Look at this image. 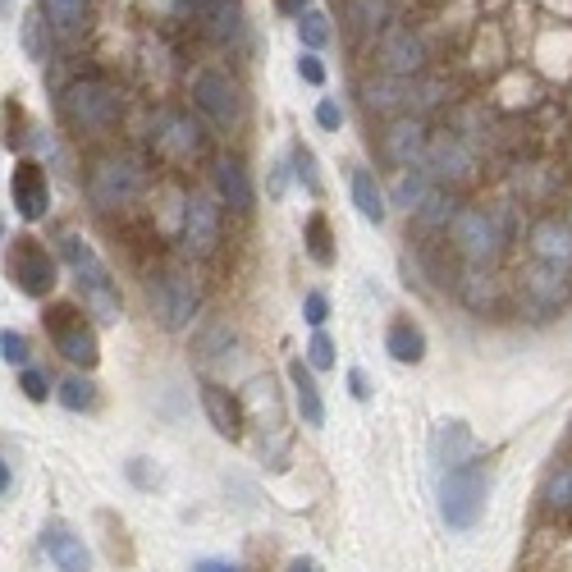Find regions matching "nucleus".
I'll return each instance as SVG.
<instances>
[{
  "label": "nucleus",
  "mask_w": 572,
  "mask_h": 572,
  "mask_svg": "<svg viewBox=\"0 0 572 572\" xmlns=\"http://www.w3.org/2000/svg\"><path fill=\"white\" fill-rule=\"evenodd\" d=\"M60 257L64 265L73 271V280H79V293H83V308L97 317V321H120L124 302H120V284H114L110 265L101 261V252L83 239V234H64L60 239Z\"/></svg>",
  "instance_id": "1"
},
{
  "label": "nucleus",
  "mask_w": 572,
  "mask_h": 572,
  "mask_svg": "<svg viewBox=\"0 0 572 572\" xmlns=\"http://www.w3.org/2000/svg\"><path fill=\"white\" fill-rule=\"evenodd\" d=\"M494 472L490 463H463L440 476V518L449 531H472L490 504Z\"/></svg>",
  "instance_id": "2"
},
{
  "label": "nucleus",
  "mask_w": 572,
  "mask_h": 572,
  "mask_svg": "<svg viewBox=\"0 0 572 572\" xmlns=\"http://www.w3.org/2000/svg\"><path fill=\"white\" fill-rule=\"evenodd\" d=\"M60 114H64V124L79 129V133H106V129L120 124L124 101L106 79H73L60 92Z\"/></svg>",
  "instance_id": "3"
},
{
  "label": "nucleus",
  "mask_w": 572,
  "mask_h": 572,
  "mask_svg": "<svg viewBox=\"0 0 572 572\" xmlns=\"http://www.w3.org/2000/svg\"><path fill=\"white\" fill-rule=\"evenodd\" d=\"M504 243H509L504 220L485 207H468L453 220V252L463 257L468 271H490V265L504 257Z\"/></svg>",
  "instance_id": "4"
},
{
  "label": "nucleus",
  "mask_w": 572,
  "mask_h": 572,
  "mask_svg": "<svg viewBox=\"0 0 572 572\" xmlns=\"http://www.w3.org/2000/svg\"><path fill=\"white\" fill-rule=\"evenodd\" d=\"M88 198L97 211H124L142 198V165L133 157H120V151H110V157H97L92 170H88Z\"/></svg>",
  "instance_id": "5"
},
{
  "label": "nucleus",
  "mask_w": 572,
  "mask_h": 572,
  "mask_svg": "<svg viewBox=\"0 0 572 572\" xmlns=\"http://www.w3.org/2000/svg\"><path fill=\"white\" fill-rule=\"evenodd\" d=\"M47 330H51L56 353H60L69 367L92 371V367L101 362V343H97V330H92V321H88L79 308H69V302H60V308H51V312H47Z\"/></svg>",
  "instance_id": "6"
},
{
  "label": "nucleus",
  "mask_w": 572,
  "mask_h": 572,
  "mask_svg": "<svg viewBox=\"0 0 572 572\" xmlns=\"http://www.w3.org/2000/svg\"><path fill=\"white\" fill-rule=\"evenodd\" d=\"M193 106L215 129H234L243 120V92L224 69H198L193 73Z\"/></svg>",
  "instance_id": "7"
},
{
  "label": "nucleus",
  "mask_w": 572,
  "mask_h": 572,
  "mask_svg": "<svg viewBox=\"0 0 572 572\" xmlns=\"http://www.w3.org/2000/svg\"><path fill=\"white\" fill-rule=\"evenodd\" d=\"M198 302H202V293H198L193 275H183V271H165L157 284H151V312H157V321H161L170 334H179V330L193 325Z\"/></svg>",
  "instance_id": "8"
},
{
  "label": "nucleus",
  "mask_w": 572,
  "mask_h": 572,
  "mask_svg": "<svg viewBox=\"0 0 572 572\" xmlns=\"http://www.w3.org/2000/svg\"><path fill=\"white\" fill-rule=\"evenodd\" d=\"M6 265H10V280L19 284V293H28V298H47L56 289V257L28 234L10 239Z\"/></svg>",
  "instance_id": "9"
},
{
  "label": "nucleus",
  "mask_w": 572,
  "mask_h": 572,
  "mask_svg": "<svg viewBox=\"0 0 572 572\" xmlns=\"http://www.w3.org/2000/svg\"><path fill=\"white\" fill-rule=\"evenodd\" d=\"M375 64L385 79H417V73L427 69V42H422V32H412V28H385L380 32V42H375Z\"/></svg>",
  "instance_id": "10"
},
{
  "label": "nucleus",
  "mask_w": 572,
  "mask_h": 572,
  "mask_svg": "<svg viewBox=\"0 0 572 572\" xmlns=\"http://www.w3.org/2000/svg\"><path fill=\"white\" fill-rule=\"evenodd\" d=\"M522 302L536 317H554L572 302V271H559V265H541L531 261L522 275Z\"/></svg>",
  "instance_id": "11"
},
{
  "label": "nucleus",
  "mask_w": 572,
  "mask_h": 572,
  "mask_svg": "<svg viewBox=\"0 0 572 572\" xmlns=\"http://www.w3.org/2000/svg\"><path fill=\"white\" fill-rule=\"evenodd\" d=\"M427 174H431L440 188H463V183H472V179H476V157H472V147L458 138V133L431 138Z\"/></svg>",
  "instance_id": "12"
},
{
  "label": "nucleus",
  "mask_w": 572,
  "mask_h": 572,
  "mask_svg": "<svg viewBox=\"0 0 572 572\" xmlns=\"http://www.w3.org/2000/svg\"><path fill=\"white\" fill-rule=\"evenodd\" d=\"M183 248L193 257H211L220 248V198H207V193H193L183 202Z\"/></svg>",
  "instance_id": "13"
},
{
  "label": "nucleus",
  "mask_w": 572,
  "mask_h": 572,
  "mask_svg": "<svg viewBox=\"0 0 572 572\" xmlns=\"http://www.w3.org/2000/svg\"><path fill=\"white\" fill-rule=\"evenodd\" d=\"M380 147H385V157H390L399 170H417V165H427L431 129H427L422 114H399V120L385 129V138H380Z\"/></svg>",
  "instance_id": "14"
},
{
  "label": "nucleus",
  "mask_w": 572,
  "mask_h": 572,
  "mask_svg": "<svg viewBox=\"0 0 572 572\" xmlns=\"http://www.w3.org/2000/svg\"><path fill=\"white\" fill-rule=\"evenodd\" d=\"M10 202H14V211L28 224L47 220V211H51V179H47V170L37 165V161H19L14 165V174H10Z\"/></svg>",
  "instance_id": "15"
},
{
  "label": "nucleus",
  "mask_w": 572,
  "mask_h": 572,
  "mask_svg": "<svg viewBox=\"0 0 572 572\" xmlns=\"http://www.w3.org/2000/svg\"><path fill=\"white\" fill-rule=\"evenodd\" d=\"M526 248H531V261L559 265V271H572V224H568V220L541 215L536 224H531Z\"/></svg>",
  "instance_id": "16"
},
{
  "label": "nucleus",
  "mask_w": 572,
  "mask_h": 572,
  "mask_svg": "<svg viewBox=\"0 0 572 572\" xmlns=\"http://www.w3.org/2000/svg\"><path fill=\"white\" fill-rule=\"evenodd\" d=\"M157 147L165 151V157L188 165V161L207 157V133H202V124L193 120V114H165L161 129H157Z\"/></svg>",
  "instance_id": "17"
},
{
  "label": "nucleus",
  "mask_w": 572,
  "mask_h": 572,
  "mask_svg": "<svg viewBox=\"0 0 572 572\" xmlns=\"http://www.w3.org/2000/svg\"><path fill=\"white\" fill-rule=\"evenodd\" d=\"M211 183H215L220 207L239 211V215H252V207H257V188H252V174H248V165H243L239 157H220Z\"/></svg>",
  "instance_id": "18"
},
{
  "label": "nucleus",
  "mask_w": 572,
  "mask_h": 572,
  "mask_svg": "<svg viewBox=\"0 0 572 572\" xmlns=\"http://www.w3.org/2000/svg\"><path fill=\"white\" fill-rule=\"evenodd\" d=\"M472 449H476V440H472V427L468 422H458V417H449V422H435V431H431V463L440 472H453V468L472 463Z\"/></svg>",
  "instance_id": "19"
},
{
  "label": "nucleus",
  "mask_w": 572,
  "mask_h": 572,
  "mask_svg": "<svg viewBox=\"0 0 572 572\" xmlns=\"http://www.w3.org/2000/svg\"><path fill=\"white\" fill-rule=\"evenodd\" d=\"M193 19H198L207 42H215V47L234 42V37L243 32V6H239V0H198Z\"/></svg>",
  "instance_id": "20"
},
{
  "label": "nucleus",
  "mask_w": 572,
  "mask_h": 572,
  "mask_svg": "<svg viewBox=\"0 0 572 572\" xmlns=\"http://www.w3.org/2000/svg\"><path fill=\"white\" fill-rule=\"evenodd\" d=\"M202 408H207V422H211L215 435H224V440H243V427H248L243 403L229 394L224 385L207 380V385H202Z\"/></svg>",
  "instance_id": "21"
},
{
  "label": "nucleus",
  "mask_w": 572,
  "mask_h": 572,
  "mask_svg": "<svg viewBox=\"0 0 572 572\" xmlns=\"http://www.w3.org/2000/svg\"><path fill=\"white\" fill-rule=\"evenodd\" d=\"M289 390H293V403L302 412V427H325V399H321V385H317L308 358L289 362Z\"/></svg>",
  "instance_id": "22"
},
{
  "label": "nucleus",
  "mask_w": 572,
  "mask_h": 572,
  "mask_svg": "<svg viewBox=\"0 0 572 572\" xmlns=\"http://www.w3.org/2000/svg\"><path fill=\"white\" fill-rule=\"evenodd\" d=\"M42 545H47V554H51V563H56L60 572H92V554H88L83 536H73L69 526L51 522V526L42 531Z\"/></svg>",
  "instance_id": "23"
},
{
  "label": "nucleus",
  "mask_w": 572,
  "mask_h": 572,
  "mask_svg": "<svg viewBox=\"0 0 572 572\" xmlns=\"http://www.w3.org/2000/svg\"><path fill=\"white\" fill-rule=\"evenodd\" d=\"M385 353H390L399 367H417V362L427 358V330L417 325L412 317L390 321V330H385Z\"/></svg>",
  "instance_id": "24"
},
{
  "label": "nucleus",
  "mask_w": 572,
  "mask_h": 572,
  "mask_svg": "<svg viewBox=\"0 0 572 572\" xmlns=\"http://www.w3.org/2000/svg\"><path fill=\"white\" fill-rule=\"evenodd\" d=\"M349 193H353V207H358V215H362V220L385 224L390 207H385V188L375 183V170L353 165V174H349Z\"/></svg>",
  "instance_id": "25"
},
{
  "label": "nucleus",
  "mask_w": 572,
  "mask_h": 572,
  "mask_svg": "<svg viewBox=\"0 0 572 572\" xmlns=\"http://www.w3.org/2000/svg\"><path fill=\"white\" fill-rule=\"evenodd\" d=\"M88 10H92V0H42V14L60 42H79L88 28Z\"/></svg>",
  "instance_id": "26"
},
{
  "label": "nucleus",
  "mask_w": 572,
  "mask_h": 572,
  "mask_svg": "<svg viewBox=\"0 0 572 572\" xmlns=\"http://www.w3.org/2000/svg\"><path fill=\"white\" fill-rule=\"evenodd\" d=\"M390 0H343V23H349L358 37H375L390 28Z\"/></svg>",
  "instance_id": "27"
},
{
  "label": "nucleus",
  "mask_w": 572,
  "mask_h": 572,
  "mask_svg": "<svg viewBox=\"0 0 572 572\" xmlns=\"http://www.w3.org/2000/svg\"><path fill=\"white\" fill-rule=\"evenodd\" d=\"M431 188H435V179L427 174V165H417V170H399V174H394L390 198H394V207L417 211V207H422V202L431 198Z\"/></svg>",
  "instance_id": "28"
},
{
  "label": "nucleus",
  "mask_w": 572,
  "mask_h": 572,
  "mask_svg": "<svg viewBox=\"0 0 572 572\" xmlns=\"http://www.w3.org/2000/svg\"><path fill=\"white\" fill-rule=\"evenodd\" d=\"M412 215H417V224H422V229H453V220L463 215V211H458V202H453V188H440L435 183L431 198L417 207Z\"/></svg>",
  "instance_id": "29"
},
{
  "label": "nucleus",
  "mask_w": 572,
  "mask_h": 572,
  "mask_svg": "<svg viewBox=\"0 0 572 572\" xmlns=\"http://www.w3.org/2000/svg\"><path fill=\"white\" fill-rule=\"evenodd\" d=\"M234 349H239V334H234L229 321H211L198 334V358L202 362H224V358H234Z\"/></svg>",
  "instance_id": "30"
},
{
  "label": "nucleus",
  "mask_w": 572,
  "mask_h": 572,
  "mask_svg": "<svg viewBox=\"0 0 572 572\" xmlns=\"http://www.w3.org/2000/svg\"><path fill=\"white\" fill-rule=\"evenodd\" d=\"M458 293H463V302L472 312H494V302H500V280H494L490 271H468L463 284H458Z\"/></svg>",
  "instance_id": "31"
},
{
  "label": "nucleus",
  "mask_w": 572,
  "mask_h": 572,
  "mask_svg": "<svg viewBox=\"0 0 572 572\" xmlns=\"http://www.w3.org/2000/svg\"><path fill=\"white\" fill-rule=\"evenodd\" d=\"M302 243H308V257L317 265H334V229L321 211H312L308 224H302Z\"/></svg>",
  "instance_id": "32"
},
{
  "label": "nucleus",
  "mask_w": 572,
  "mask_h": 572,
  "mask_svg": "<svg viewBox=\"0 0 572 572\" xmlns=\"http://www.w3.org/2000/svg\"><path fill=\"white\" fill-rule=\"evenodd\" d=\"M56 399L69 412H88V408H97V385H92L83 371H73L69 380H60V385H56Z\"/></svg>",
  "instance_id": "33"
},
{
  "label": "nucleus",
  "mask_w": 572,
  "mask_h": 572,
  "mask_svg": "<svg viewBox=\"0 0 572 572\" xmlns=\"http://www.w3.org/2000/svg\"><path fill=\"white\" fill-rule=\"evenodd\" d=\"M541 500H545L550 513H572V463H559V468L545 476Z\"/></svg>",
  "instance_id": "34"
},
{
  "label": "nucleus",
  "mask_w": 572,
  "mask_h": 572,
  "mask_svg": "<svg viewBox=\"0 0 572 572\" xmlns=\"http://www.w3.org/2000/svg\"><path fill=\"white\" fill-rule=\"evenodd\" d=\"M289 165H293V179L308 188L312 198H321V170H317V157H312V147H308V142H293Z\"/></svg>",
  "instance_id": "35"
},
{
  "label": "nucleus",
  "mask_w": 572,
  "mask_h": 572,
  "mask_svg": "<svg viewBox=\"0 0 572 572\" xmlns=\"http://www.w3.org/2000/svg\"><path fill=\"white\" fill-rule=\"evenodd\" d=\"M298 37H302V47H308V51H321L330 42V14L325 10H308L298 19Z\"/></svg>",
  "instance_id": "36"
},
{
  "label": "nucleus",
  "mask_w": 572,
  "mask_h": 572,
  "mask_svg": "<svg viewBox=\"0 0 572 572\" xmlns=\"http://www.w3.org/2000/svg\"><path fill=\"white\" fill-rule=\"evenodd\" d=\"M47 23H42V14H28L23 23H19V37H23V51H28V60H47Z\"/></svg>",
  "instance_id": "37"
},
{
  "label": "nucleus",
  "mask_w": 572,
  "mask_h": 572,
  "mask_svg": "<svg viewBox=\"0 0 572 572\" xmlns=\"http://www.w3.org/2000/svg\"><path fill=\"white\" fill-rule=\"evenodd\" d=\"M19 390H23L32 403H47V399L56 394V390H51V375H47L42 367H23V371H19Z\"/></svg>",
  "instance_id": "38"
},
{
  "label": "nucleus",
  "mask_w": 572,
  "mask_h": 572,
  "mask_svg": "<svg viewBox=\"0 0 572 572\" xmlns=\"http://www.w3.org/2000/svg\"><path fill=\"white\" fill-rule=\"evenodd\" d=\"M308 367L312 371H330L334 367V339L325 330H312V339H308Z\"/></svg>",
  "instance_id": "39"
},
{
  "label": "nucleus",
  "mask_w": 572,
  "mask_h": 572,
  "mask_svg": "<svg viewBox=\"0 0 572 572\" xmlns=\"http://www.w3.org/2000/svg\"><path fill=\"white\" fill-rule=\"evenodd\" d=\"M302 321H308L312 330H325V321H330V298H325L321 289L302 293Z\"/></svg>",
  "instance_id": "40"
},
{
  "label": "nucleus",
  "mask_w": 572,
  "mask_h": 572,
  "mask_svg": "<svg viewBox=\"0 0 572 572\" xmlns=\"http://www.w3.org/2000/svg\"><path fill=\"white\" fill-rule=\"evenodd\" d=\"M0 358L23 371V367H28V334H19V330H6V334H0Z\"/></svg>",
  "instance_id": "41"
},
{
  "label": "nucleus",
  "mask_w": 572,
  "mask_h": 572,
  "mask_svg": "<svg viewBox=\"0 0 572 572\" xmlns=\"http://www.w3.org/2000/svg\"><path fill=\"white\" fill-rule=\"evenodd\" d=\"M298 79H302V83H312V88L325 83V64H321L317 51H302V56H298Z\"/></svg>",
  "instance_id": "42"
},
{
  "label": "nucleus",
  "mask_w": 572,
  "mask_h": 572,
  "mask_svg": "<svg viewBox=\"0 0 572 572\" xmlns=\"http://www.w3.org/2000/svg\"><path fill=\"white\" fill-rule=\"evenodd\" d=\"M317 124H321L325 133H334V129L343 124V106H339L334 97H321V101H317Z\"/></svg>",
  "instance_id": "43"
},
{
  "label": "nucleus",
  "mask_w": 572,
  "mask_h": 572,
  "mask_svg": "<svg viewBox=\"0 0 572 572\" xmlns=\"http://www.w3.org/2000/svg\"><path fill=\"white\" fill-rule=\"evenodd\" d=\"M147 6L157 10V14H193L198 0H147Z\"/></svg>",
  "instance_id": "44"
},
{
  "label": "nucleus",
  "mask_w": 572,
  "mask_h": 572,
  "mask_svg": "<svg viewBox=\"0 0 572 572\" xmlns=\"http://www.w3.org/2000/svg\"><path fill=\"white\" fill-rule=\"evenodd\" d=\"M349 390H353V399H371V380H367V371H362V367H353V371H349Z\"/></svg>",
  "instance_id": "45"
},
{
  "label": "nucleus",
  "mask_w": 572,
  "mask_h": 572,
  "mask_svg": "<svg viewBox=\"0 0 572 572\" xmlns=\"http://www.w3.org/2000/svg\"><path fill=\"white\" fill-rule=\"evenodd\" d=\"M275 10L289 14V19H302V14L312 10V0H275Z\"/></svg>",
  "instance_id": "46"
},
{
  "label": "nucleus",
  "mask_w": 572,
  "mask_h": 572,
  "mask_svg": "<svg viewBox=\"0 0 572 572\" xmlns=\"http://www.w3.org/2000/svg\"><path fill=\"white\" fill-rule=\"evenodd\" d=\"M193 572H243L239 563H224V559H202Z\"/></svg>",
  "instance_id": "47"
},
{
  "label": "nucleus",
  "mask_w": 572,
  "mask_h": 572,
  "mask_svg": "<svg viewBox=\"0 0 572 572\" xmlns=\"http://www.w3.org/2000/svg\"><path fill=\"white\" fill-rule=\"evenodd\" d=\"M10 490H14V472H10V453H6V468H0V494L10 500Z\"/></svg>",
  "instance_id": "48"
},
{
  "label": "nucleus",
  "mask_w": 572,
  "mask_h": 572,
  "mask_svg": "<svg viewBox=\"0 0 572 572\" xmlns=\"http://www.w3.org/2000/svg\"><path fill=\"white\" fill-rule=\"evenodd\" d=\"M289 572H321V568H317L312 559H293V563H289Z\"/></svg>",
  "instance_id": "49"
},
{
  "label": "nucleus",
  "mask_w": 572,
  "mask_h": 572,
  "mask_svg": "<svg viewBox=\"0 0 572 572\" xmlns=\"http://www.w3.org/2000/svg\"><path fill=\"white\" fill-rule=\"evenodd\" d=\"M10 10H14V0H0V19L10 23Z\"/></svg>",
  "instance_id": "50"
},
{
  "label": "nucleus",
  "mask_w": 572,
  "mask_h": 572,
  "mask_svg": "<svg viewBox=\"0 0 572 572\" xmlns=\"http://www.w3.org/2000/svg\"><path fill=\"white\" fill-rule=\"evenodd\" d=\"M568 224H572V215H568Z\"/></svg>",
  "instance_id": "51"
}]
</instances>
